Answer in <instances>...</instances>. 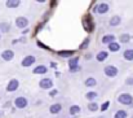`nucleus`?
Wrapping results in <instances>:
<instances>
[{"label":"nucleus","instance_id":"16","mask_svg":"<svg viewBox=\"0 0 133 118\" xmlns=\"http://www.w3.org/2000/svg\"><path fill=\"white\" fill-rule=\"evenodd\" d=\"M106 58H107V52L102 51V52H98V53H97V61L102 62V61H105Z\"/></svg>","mask_w":133,"mask_h":118},{"label":"nucleus","instance_id":"2","mask_svg":"<svg viewBox=\"0 0 133 118\" xmlns=\"http://www.w3.org/2000/svg\"><path fill=\"white\" fill-rule=\"evenodd\" d=\"M105 74H106L107 77H110V78H114V77H116V74H118V69H116L114 65H109V66L105 68Z\"/></svg>","mask_w":133,"mask_h":118},{"label":"nucleus","instance_id":"22","mask_svg":"<svg viewBox=\"0 0 133 118\" xmlns=\"http://www.w3.org/2000/svg\"><path fill=\"white\" fill-rule=\"evenodd\" d=\"M114 118H127V112L125 110H118L115 113Z\"/></svg>","mask_w":133,"mask_h":118},{"label":"nucleus","instance_id":"14","mask_svg":"<svg viewBox=\"0 0 133 118\" xmlns=\"http://www.w3.org/2000/svg\"><path fill=\"white\" fill-rule=\"evenodd\" d=\"M120 22H122V18H120L119 16H114V17H111V20H110V25H111V26H118Z\"/></svg>","mask_w":133,"mask_h":118},{"label":"nucleus","instance_id":"23","mask_svg":"<svg viewBox=\"0 0 133 118\" xmlns=\"http://www.w3.org/2000/svg\"><path fill=\"white\" fill-rule=\"evenodd\" d=\"M79 112H80V108H79L78 105H72V107L70 108V114H72V116L78 114Z\"/></svg>","mask_w":133,"mask_h":118},{"label":"nucleus","instance_id":"26","mask_svg":"<svg viewBox=\"0 0 133 118\" xmlns=\"http://www.w3.org/2000/svg\"><path fill=\"white\" fill-rule=\"evenodd\" d=\"M131 40V37L128 35V34H123V35H120V42L122 43H128Z\"/></svg>","mask_w":133,"mask_h":118},{"label":"nucleus","instance_id":"4","mask_svg":"<svg viewBox=\"0 0 133 118\" xmlns=\"http://www.w3.org/2000/svg\"><path fill=\"white\" fill-rule=\"evenodd\" d=\"M83 25H84V29L87 31H90V33L93 31V21H92V18L89 16H85L83 18Z\"/></svg>","mask_w":133,"mask_h":118},{"label":"nucleus","instance_id":"20","mask_svg":"<svg viewBox=\"0 0 133 118\" xmlns=\"http://www.w3.org/2000/svg\"><path fill=\"white\" fill-rule=\"evenodd\" d=\"M58 55H59L61 57L67 58V57H70V56L74 55V51H61V52H58Z\"/></svg>","mask_w":133,"mask_h":118},{"label":"nucleus","instance_id":"29","mask_svg":"<svg viewBox=\"0 0 133 118\" xmlns=\"http://www.w3.org/2000/svg\"><path fill=\"white\" fill-rule=\"evenodd\" d=\"M88 43H89V39H85L84 42H83V44L80 45V48L82 49H84V48H87V45H88Z\"/></svg>","mask_w":133,"mask_h":118},{"label":"nucleus","instance_id":"5","mask_svg":"<svg viewBox=\"0 0 133 118\" xmlns=\"http://www.w3.org/2000/svg\"><path fill=\"white\" fill-rule=\"evenodd\" d=\"M39 86H40V88H43V90H50V88L53 87V82H52V79H49V78H43L40 80Z\"/></svg>","mask_w":133,"mask_h":118},{"label":"nucleus","instance_id":"30","mask_svg":"<svg viewBox=\"0 0 133 118\" xmlns=\"http://www.w3.org/2000/svg\"><path fill=\"white\" fill-rule=\"evenodd\" d=\"M79 69H80V66L78 65V66H75V68H72V69H70V72H78Z\"/></svg>","mask_w":133,"mask_h":118},{"label":"nucleus","instance_id":"6","mask_svg":"<svg viewBox=\"0 0 133 118\" xmlns=\"http://www.w3.org/2000/svg\"><path fill=\"white\" fill-rule=\"evenodd\" d=\"M18 86H19V82H18L17 79H12V80L8 83V86H6V91H8V92H13V91H16V90L18 88Z\"/></svg>","mask_w":133,"mask_h":118},{"label":"nucleus","instance_id":"25","mask_svg":"<svg viewBox=\"0 0 133 118\" xmlns=\"http://www.w3.org/2000/svg\"><path fill=\"white\" fill-rule=\"evenodd\" d=\"M88 109L90 112H96V110H98V105H97L96 103H89Z\"/></svg>","mask_w":133,"mask_h":118},{"label":"nucleus","instance_id":"12","mask_svg":"<svg viewBox=\"0 0 133 118\" xmlns=\"http://www.w3.org/2000/svg\"><path fill=\"white\" fill-rule=\"evenodd\" d=\"M61 109H62V105H61V104H53V105L49 108V112L53 113V114H57V113L61 112Z\"/></svg>","mask_w":133,"mask_h":118},{"label":"nucleus","instance_id":"32","mask_svg":"<svg viewBox=\"0 0 133 118\" xmlns=\"http://www.w3.org/2000/svg\"><path fill=\"white\" fill-rule=\"evenodd\" d=\"M132 118H133V117H132Z\"/></svg>","mask_w":133,"mask_h":118},{"label":"nucleus","instance_id":"17","mask_svg":"<svg viewBox=\"0 0 133 118\" xmlns=\"http://www.w3.org/2000/svg\"><path fill=\"white\" fill-rule=\"evenodd\" d=\"M109 49H110L111 52H118V51L120 49V45H119L118 43L112 42V43H110V44H109Z\"/></svg>","mask_w":133,"mask_h":118},{"label":"nucleus","instance_id":"13","mask_svg":"<svg viewBox=\"0 0 133 118\" xmlns=\"http://www.w3.org/2000/svg\"><path fill=\"white\" fill-rule=\"evenodd\" d=\"M123 57H124L127 61H133V49H127V51H124Z\"/></svg>","mask_w":133,"mask_h":118},{"label":"nucleus","instance_id":"19","mask_svg":"<svg viewBox=\"0 0 133 118\" xmlns=\"http://www.w3.org/2000/svg\"><path fill=\"white\" fill-rule=\"evenodd\" d=\"M78 62H79V57H72V58H70V61H69V66H70V69L78 66Z\"/></svg>","mask_w":133,"mask_h":118},{"label":"nucleus","instance_id":"28","mask_svg":"<svg viewBox=\"0 0 133 118\" xmlns=\"http://www.w3.org/2000/svg\"><path fill=\"white\" fill-rule=\"evenodd\" d=\"M109 107H110V101H106V103H103V104L101 105V112H106Z\"/></svg>","mask_w":133,"mask_h":118},{"label":"nucleus","instance_id":"10","mask_svg":"<svg viewBox=\"0 0 133 118\" xmlns=\"http://www.w3.org/2000/svg\"><path fill=\"white\" fill-rule=\"evenodd\" d=\"M13 56H14V53H13V51H10V49H6V51H4V52L1 53V57H3V60H5V61H10V60L13 58Z\"/></svg>","mask_w":133,"mask_h":118},{"label":"nucleus","instance_id":"8","mask_svg":"<svg viewBox=\"0 0 133 118\" xmlns=\"http://www.w3.org/2000/svg\"><path fill=\"white\" fill-rule=\"evenodd\" d=\"M97 13H106L107 10H109V4H106V3H101V4H98L97 7H96V9H94Z\"/></svg>","mask_w":133,"mask_h":118},{"label":"nucleus","instance_id":"1","mask_svg":"<svg viewBox=\"0 0 133 118\" xmlns=\"http://www.w3.org/2000/svg\"><path fill=\"white\" fill-rule=\"evenodd\" d=\"M118 101L123 105H131L133 103V96L129 93H122V95H119Z\"/></svg>","mask_w":133,"mask_h":118},{"label":"nucleus","instance_id":"11","mask_svg":"<svg viewBox=\"0 0 133 118\" xmlns=\"http://www.w3.org/2000/svg\"><path fill=\"white\" fill-rule=\"evenodd\" d=\"M48 72V68L45 65H39L38 68L34 69V74H45Z\"/></svg>","mask_w":133,"mask_h":118},{"label":"nucleus","instance_id":"3","mask_svg":"<svg viewBox=\"0 0 133 118\" xmlns=\"http://www.w3.org/2000/svg\"><path fill=\"white\" fill-rule=\"evenodd\" d=\"M14 105L18 108V109H23V108H26L27 107V99H25V97H16V100H14Z\"/></svg>","mask_w":133,"mask_h":118},{"label":"nucleus","instance_id":"24","mask_svg":"<svg viewBox=\"0 0 133 118\" xmlns=\"http://www.w3.org/2000/svg\"><path fill=\"white\" fill-rule=\"evenodd\" d=\"M85 86L87 87H93V86H96V79L94 78H88L85 80Z\"/></svg>","mask_w":133,"mask_h":118},{"label":"nucleus","instance_id":"7","mask_svg":"<svg viewBox=\"0 0 133 118\" xmlns=\"http://www.w3.org/2000/svg\"><path fill=\"white\" fill-rule=\"evenodd\" d=\"M16 25H17V27H19V29H25V27L29 25V21H27L26 17H18V18L16 20Z\"/></svg>","mask_w":133,"mask_h":118},{"label":"nucleus","instance_id":"18","mask_svg":"<svg viewBox=\"0 0 133 118\" xmlns=\"http://www.w3.org/2000/svg\"><path fill=\"white\" fill-rule=\"evenodd\" d=\"M115 39V37L114 35H105L103 38H102V43H105V44H110V43H112Z\"/></svg>","mask_w":133,"mask_h":118},{"label":"nucleus","instance_id":"27","mask_svg":"<svg viewBox=\"0 0 133 118\" xmlns=\"http://www.w3.org/2000/svg\"><path fill=\"white\" fill-rule=\"evenodd\" d=\"M85 97H87L88 100H94V99L97 97V93H96V92H88V93L85 95Z\"/></svg>","mask_w":133,"mask_h":118},{"label":"nucleus","instance_id":"15","mask_svg":"<svg viewBox=\"0 0 133 118\" xmlns=\"http://www.w3.org/2000/svg\"><path fill=\"white\" fill-rule=\"evenodd\" d=\"M19 4H21L19 0H8V1H6V7H8V8H16V7H18Z\"/></svg>","mask_w":133,"mask_h":118},{"label":"nucleus","instance_id":"21","mask_svg":"<svg viewBox=\"0 0 133 118\" xmlns=\"http://www.w3.org/2000/svg\"><path fill=\"white\" fill-rule=\"evenodd\" d=\"M0 30H1L3 33H8V31L10 30V26H9V23H5V22L0 23Z\"/></svg>","mask_w":133,"mask_h":118},{"label":"nucleus","instance_id":"9","mask_svg":"<svg viewBox=\"0 0 133 118\" xmlns=\"http://www.w3.org/2000/svg\"><path fill=\"white\" fill-rule=\"evenodd\" d=\"M34 62H35V57H34V56H27V57H25V58L22 60V66L29 68V66H31Z\"/></svg>","mask_w":133,"mask_h":118},{"label":"nucleus","instance_id":"31","mask_svg":"<svg viewBox=\"0 0 133 118\" xmlns=\"http://www.w3.org/2000/svg\"><path fill=\"white\" fill-rule=\"evenodd\" d=\"M0 38H1V37H0Z\"/></svg>","mask_w":133,"mask_h":118}]
</instances>
